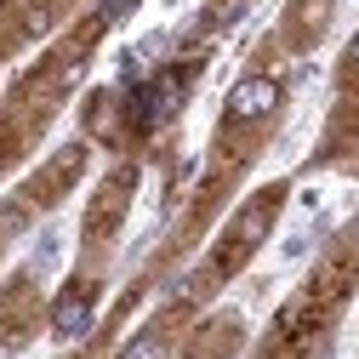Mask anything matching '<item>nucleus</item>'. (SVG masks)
I'll return each mask as SVG.
<instances>
[{
    "label": "nucleus",
    "mask_w": 359,
    "mask_h": 359,
    "mask_svg": "<svg viewBox=\"0 0 359 359\" xmlns=\"http://www.w3.org/2000/svg\"><path fill=\"white\" fill-rule=\"evenodd\" d=\"M268 103H274V86H268V80H262V86H245V92L234 97L240 114H257V109H268Z\"/></svg>",
    "instance_id": "1"
}]
</instances>
